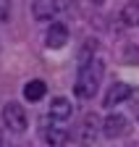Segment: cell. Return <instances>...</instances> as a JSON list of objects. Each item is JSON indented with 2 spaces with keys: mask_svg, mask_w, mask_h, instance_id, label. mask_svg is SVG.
Wrapping results in <instances>:
<instances>
[{
  "mask_svg": "<svg viewBox=\"0 0 139 147\" xmlns=\"http://www.w3.org/2000/svg\"><path fill=\"white\" fill-rule=\"evenodd\" d=\"M129 97H131V87L124 84V82H115V84L108 89V95H105V105L113 108V105H121V102L129 100Z\"/></svg>",
  "mask_w": 139,
  "mask_h": 147,
  "instance_id": "obj_8",
  "label": "cell"
},
{
  "mask_svg": "<svg viewBox=\"0 0 139 147\" xmlns=\"http://www.w3.org/2000/svg\"><path fill=\"white\" fill-rule=\"evenodd\" d=\"M89 3H92V5H97V8H100V5H105V0H89Z\"/></svg>",
  "mask_w": 139,
  "mask_h": 147,
  "instance_id": "obj_14",
  "label": "cell"
},
{
  "mask_svg": "<svg viewBox=\"0 0 139 147\" xmlns=\"http://www.w3.org/2000/svg\"><path fill=\"white\" fill-rule=\"evenodd\" d=\"M42 137H45V142L50 147H63L66 139H68V131H66V126H60V121H53V118H50V123L45 126Z\"/></svg>",
  "mask_w": 139,
  "mask_h": 147,
  "instance_id": "obj_7",
  "label": "cell"
},
{
  "mask_svg": "<svg viewBox=\"0 0 139 147\" xmlns=\"http://www.w3.org/2000/svg\"><path fill=\"white\" fill-rule=\"evenodd\" d=\"M71 110H74V105H71L68 97H53V102H50V118L53 121H66L71 116Z\"/></svg>",
  "mask_w": 139,
  "mask_h": 147,
  "instance_id": "obj_9",
  "label": "cell"
},
{
  "mask_svg": "<svg viewBox=\"0 0 139 147\" xmlns=\"http://www.w3.org/2000/svg\"><path fill=\"white\" fill-rule=\"evenodd\" d=\"M102 76H105V63H102L100 58H95V61H89V63L79 66L76 84H74L76 95L84 97V100H92V97L97 95L100 84H102Z\"/></svg>",
  "mask_w": 139,
  "mask_h": 147,
  "instance_id": "obj_1",
  "label": "cell"
},
{
  "mask_svg": "<svg viewBox=\"0 0 139 147\" xmlns=\"http://www.w3.org/2000/svg\"><path fill=\"white\" fill-rule=\"evenodd\" d=\"M19 147H32V144H19Z\"/></svg>",
  "mask_w": 139,
  "mask_h": 147,
  "instance_id": "obj_16",
  "label": "cell"
},
{
  "mask_svg": "<svg viewBox=\"0 0 139 147\" xmlns=\"http://www.w3.org/2000/svg\"><path fill=\"white\" fill-rule=\"evenodd\" d=\"M11 18V0H0V24Z\"/></svg>",
  "mask_w": 139,
  "mask_h": 147,
  "instance_id": "obj_13",
  "label": "cell"
},
{
  "mask_svg": "<svg viewBox=\"0 0 139 147\" xmlns=\"http://www.w3.org/2000/svg\"><path fill=\"white\" fill-rule=\"evenodd\" d=\"M3 126L8 129V131H13V134H24L29 129V118H26L24 105L13 102V100L5 102L3 105Z\"/></svg>",
  "mask_w": 139,
  "mask_h": 147,
  "instance_id": "obj_2",
  "label": "cell"
},
{
  "mask_svg": "<svg viewBox=\"0 0 139 147\" xmlns=\"http://www.w3.org/2000/svg\"><path fill=\"white\" fill-rule=\"evenodd\" d=\"M102 134H105L108 139H118L126 134V118L121 113H108L105 118H102Z\"/></svg>",
  "mask_w": 139,
  "mask_h": 147,
  "instance_id": "obj_4",
  "label": "cell"
},
{
  "mask_svg": "<svg viewBox=\"0 0 139 147\" xmlns=\"http://www.w3.org/2000/svg\"><path fill=\"white\" fill-rule=\"evenodd\" d=\"M95 53H97V40H84V45L79 50V66L95 61Z\"/></svg>",
  "mask_w": 139,
  "mask_h": 147,
  "instance_id": "obj_12",
  "label": "cell"
},
{
  "mask_svg": "<svg viewBox=\"0 0 139 147\" xmlns=\"http://www.w3.org/2000/svg\"><path fill=\"white\" fill-rule=\"evenodd\" d=\"M60 11V3L58 0H34L32 3V16L37 21H53Z\"/></svg>",
  "mask_w": 139,
  "mask_h": 147,
  "instance_id": "obj_5",
  "label": "cell"
},
{
  "mask_svg": "<svg viewBox=\"0 0 139 147\" xmlns=\"http://www.w3.org/2000/svg\"><path fill=\"white\" fill-rule=\"evenodd\" d=\"M136 121H139V113H136Z\"/></svg>",
  "mask_w": 139,
  "mask_h": 147,
  "instance_id": "obj_17",
  "label": "cell"
},
{
  "mask_svg": "<svg viewBox=\"0 0 139 147\" xmlns=\"http://www.w3.org/2000/svg\"><path fill=\"white\" fill-rule=\"evenodd\" d=\"M97 131H102V121H100L95 113H87V116L81 118L79 129H76V142H79L81 147H89V144H95Z\"/></svg>",
  "mask_w": 139,
  "mask_h": 147,
  "instance_id": "obj_3",
  "label": "cell"
},
{
  "mask_svg": "<svg viewBox=\"0 0 139 147\" xmlns=\"http://www.w3.org/2000/svg\"><path fill=\"white\" fill-rule=\"evenodd\" d=\"M121 21H124V26H139V0H129L124 5Z\"/></svg>",
  "mask_w": 139,
  "mask_h": 147,
  "instance_id": "obj_11",
  "label": "cell"
},
{
  "mask_svg": "<svg viewBox=\"0 0 139 147\" xmlns=\"http://www.w3.org/2000/svg\"><path fill=\"white\" fill-rule=\"evenodd\" d=\"M45 92H47V84H45L42 79H32V82L24 84V97H26L29 102L42 100V97H45Z\"/></svg>",
  "mask_w": 139,
  "mask_h": 147,
  "instance_id": "obj_10",
  "label": "cell"
},
{
  "mask_svg": "<svg viewBox=\"0 0 139 147\" xmlns=\"http://www.w3.org/2000/svg\"><path fill=\"white\" fill-rule=\"evenodd\" d=\"M0 147H3V131H0Z\"/></svg>",
  "mask_w": 139,
  "mask_h": 147,
  "instance_id": "obj_15",
  "label": "cell"
},
{
  "mask_svg": "<svg viewBox=\"0 0 139 147\" xmlns=\"http://www.w3.org/2000/svg\"><path fill=\"white\" fill-rule=\"evenodd\" d=\"M66 42H68V26L60 24V21H53L50 29H47V34H45V45L53 47V50H60Z\"/></svg>",
  "mask_w": 139,
  "mask_h": 147,
  "instance_id": "obj_6",
  "label": "cell"
}]
</instances>
